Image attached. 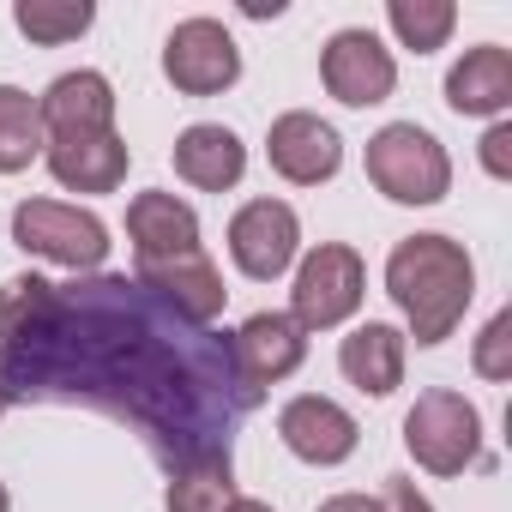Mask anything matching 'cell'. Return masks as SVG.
Masks as SVG:
<instances>
[{
  "mask_svg": "<svg viewBox=\"0 0 512 512\" xmlns=\"http://www.w3.org/2000/svg\"><path fill=\"white\" fill-rule=\"evenodd\" d=\"M0 386L13 404H79L127 422L163 470L229 458L266 398L241 386L229 332L181 320L139 278L0 284Z\"/></svg>",
  "mask_w": 512,
  "mask_h": 512,
  "instance_id": "1",
  "label": "cell"
},
{
  "mask_svg": "<svg viewBox=\"0 0 512 512\" xmlns=\"http://www.w3.org/2000/svg\"><path fill=\"white\" fill-rule=\"evenodd\" d=\"M386 296L398 302L404 314V338H416L422 350L446 344L476 296V266L464 241L452 235H404L392 253H386Z\"/></svg>",
  "mask_w": 512,
  "mask_h": 512,
  "instance_id": "2",
  "label": "cell"
},
{
  "mask_svg": "<svg viewBox=\"0 0 512 512\" xmlns=\"http://www.w3.org/2000/svg\"><path fill=\"white\" fill-rule=\"evenodd\" d=\"M362 169L368 181L392 199V205H440L446 187H452V157L446 145L416 127V121H386L368 151H362Z\"/></svg>",
  "mask_w": 512,
  "mask_h": 512,
  "instance_id": "3",
  "label": "cell"
},
{
  "mask_svg": "<svg viewBox=\"0 0 512 512\" xmlns=\"http://www.w3.org/2000/svg\"><path fill=\"white\" fill-rule=\"evenodd\" d=\"M404 452L428 476H464L482 458V410L452 386H428L404 410Z\"/></svg>",
  "mask_w": 512,
  "mask_h": 512,
  "instance_id": "4",
  "label": "cell"
},
{
  "mask_svg": "<svg viewBox=\"0 0 512 512\" xmlns=\"http://www.w3.org/2000/svg\"><path fill=\"white\" fill-rule=\"evenodd\" d=\"M13 241L49 266H67L73 278H85L109 260V223L97 211L61 205V199H25L13 211Z\"/></svg>",
  "mask_w": 512,
  "mask_h": 512,
  "instance_id": "5",
  "label": "cell"
},
{
  "mask_svg": "<svg viewBox=\"0 0 512 512\" xmlns=\"http://www.w3.org/2000/svg\"><path fill=\"white\" fill-rule=\"evenodd\" d=\"M368 296V266L362 253L344 241H320L308 260L296 266V290H290V320L302 332H332L344 326Z\"/></svg>",
  "mask_w": 512,
  "mask_h": 512,
  "instance_id": "6",
  "label": "cell"
},
{
  "mask_svg": "<svg viewBox=\"0 0 512 512\" xmlns=\"http://www.w3.org/2000/svg\"><path fill=\"white\" fill-rule=\"evenodd\" d=\"M296 253H302V217L296 205L284 199H247L235 217H229V260L241 278L253 284H272L296 266Z\"/></svg>",
  "mask_w": 512,
  "mask_h": 512,
  "instance_id": "7",
  "label": "cell"
},
{
  "mask_svg": "<svg viewBox=\"0 0 512 512\" xmlns=\"http://www.w3.org/2000/svg\"><path fill=\"white\" fill-rule=\"evenodd\" d=\"M163 79L181 97H217L241 79V49L217 19H181L163 43Z\"/></svg>",
  "mask_w": 512,
  "mask_h": 512,
  "instance_id": "8",
  "label": "cell"
},
{
  "mask_svg": "<svg viewBox=\"0 0 512 512\" xmlns=\"http://www.w3.org/2000/svg\"><path fill=\"white\" fill-rule=\"evenodd\" d=\"M320 79H326V91H332L344 109H374V103H386V97L398 91V61H392V49H386L374 31L350 25V31H332V37H326V49H320Z\"/></svg>",
  "mask_w": 512,
  "mask_h": 512,
  "instance_id": "9",
  "label": "cell"
},
{
  "mask_svg": "<svg viewBox=\"0 0 512 512\" xmlns=\"http://www.w3.org/2000/svg\"><path fill=\"white\" fill-rule=\"evenodd\" d=\"M229 350H235L241 386L266 398V386L290 380V374L308 362V332H302L290 314H278V308H260V314H247V320L229 332Z\"/></svg>",
  "mask_w": 512,
  "mask_h": 512,
  "instance_id": "10",
  "label": "cell"
},
{
  "mask_svg": "<svg viewBox=\"0 0 512 512\" xmlns=\"http://www.w3.org/2000/svg\"><path fill=\"white\" fill-rule=\"evenodd\" d=\"M266 157L290 187H320V181H332L344 169V139H338L332 121H320L308 109H290L266 133Z\"/></svg>",
  "mask_w": 512,
  "mask_h": 512,
  "instance_id": "11",
  "label": "cell"
},
{
  "mask_svg": "<svg viewBox=\"0 0 512 512\" xmlns=\"http://www.w3.org/2000/svg\"><path fill=\"white\" fill-rule=\"evenodd\" d=\"M278 434H284V446H290L302 464H320V470L344 464V458L362 446V428H356V416H350L338 398H320V392H302V398H290V404L278 410Z\"/></svg>",
  "mask_w": 512,
  "mask_h": 512,
  "instance_id": "12",
  "label": "cell"
},
{
  "mask_svg": "<svg viewBox=\"0 0 512 512\" xmlns=\"http://www.w3.org/2000/svg\"><path fill=\"white\" fill-rule=\"evenodd\" d=\"M139 284H145L157 302H169L181 320H193V326H211V320L223 314V302H229L223 272H217V260H211L205 247H199V253H181V260L139 266Z\"/></svg>",
  "mask_w": 512,
  "mask_h": 512,
  "instance_id": "13",
  "label": "cell"
},
{
  "mask_svg": "<svg viewBox=\"0 0 512 512\" xmlns=\"http://www.w3.org/2000/svg\"><path fill=\"white\" fill-rule=\"evenodd\" d=\"M43 163L67 193H115L127 181L133 151L121 133H73V139H49Z\"/></svg>",
  "mask_w": 512,
  "mask_h": 512,
  "instance_id": "14",
  "label": "cell"
},
{
  "mask_svg": "<svg viewBox=\"0 0 512 512\" xmlns=\"http://www.w3.org/2000/svg\"><path fill=\"white\" fill-rule=\"evenodd\" d=\"M127 241L139 253V266L199 253V211L187 199H175V193H133V205H127Z\"/></svg>",
  "mask_w": 512,
  "mask_h": 512,
  "instance_id": "15",
  "label": "cell"
},
{
  "mask_svg": "<svg viewBox=\"0 0 512 512\" xmlns=\"http://www.w3.org/2000/svg\"><path fill=\"white\" fill-rule=\"evenodd\" d=\"M446 109L452 115H476V121H500L512 109V55L500 43H476L452 61L446 73Z\"/></svg>",
  "mask_w": 512,
  "mask_h": 512,
  "instance_id": "16",
  "label": "cell"
},
{
  "mask_svg": "<svg viewBox=\"0 0 512 512\" xmlns=\"http://www.w3.org/2000/svg\"><path fill=\"white\" fill-rule=\"evenodd\" d=\"M37 109H43V133H49V139L115 133V85H109L103 73H91V67L61 73V79L37 97Z\"/></svg>",
  "mask_w": 512,
  "mask_h": 512,
  "instance_id": "17",
  "label": "cell"
},
{
  "mask_svg": "<svg viewBox=\"0 0 512 512\" xmlns=\"http://www.w3.org/2000/svg\"><path fill=\"white\" fill-rule=\"evenodd\" d=\"M404 356H410V338L386 320H368L338 344V368L362 398H392L404 386Z\"/></svg>",
  "mask_w": 512,
  "mask_h": 512,
  "instance_id": "18",
  "label": "cell"
},
{
  "mask_svg": "<svg viewBox=\"0 0 512 512\" xmlns=\"http://www.w3.org/2000/svg\"><path fill=\"white\" fill-rule=\"evenodd\" d=\"M175 175L199 193H229L241 175H247V145L223 127V121H193L181 139H175Z\"/></svg>",
  "mask_w": 512,
  "mask_h": 512,
  "instance_id": "19",
  "label": "cell"
},
{
  "mask_svg": "<svg viewBox=\"0 0 512 512\" xmlns=\"http://www.w3.org/2000/svg\"><path fill=\"white\" fill-rule=\"evenodd\" d=\"M49 133H43V109L31 91L0 85V175H19L43 157Z\"/></svg>",
  "mask_w": 512,
  "mask_h": 512,
  "instance_id": "20",
  "label": "cell"
},
{
  "mask_svg": "<svg viewBox=\"0 0 512 512\" xmlns=\"http://www.w3.org/2000/svg\"><path fill=\"white\" fill-rule=\"evenodd\" d=\"M229 500H235V464L229 458H205V464L169 470V488H163L169 512H229Z\"/></svg>",
  "mask_w": 512,
  "mask_h": 512,
  "instance_id": "21",
  "label": "cell"
},
{
  "mask_svg": "<svg viewBox=\"0 0 512 512\" xmlns=\"http://www.w3.org/2000/svg\"><path fill=\"white\" fill-rule=\"evenodd\" d=\"M13 25L37 49H61V43H73V37H85L97 25V7H91V0H19Z\"/></svg>",
  "mask_w": 512,
  "mask_h": 512,
  "instance_id": "22",
  "label": "cell"
},
{
  "mask_svg": "<svg viewBox=\"0 0 512 512\" xmlns=\"http://www.w3.org/2000/svg\"><path fill=\"white\" fill-rule=\"evenodd\" d=\"M386 25L410 55H434V49H446L458 7L452 0H386Z\"/></svg>",
  "mask_w": 512,
  "mask_h": 512,
  "instance_id": "23",
  "label": "cell"
},
{
  "mask_svg": "<svg viewBox=\"0 0 512 512\" xmlns=\"http://www.w3.org/2000/svg\"><path fill=\"white\" fill-rule=\"evenodd\" d=\"M470 368H476L482 380H512V308H500V314L482 326V338H476V350H470Z\"/></svg>",
  "mask_w": 512,
  "mask_h": 512,
  "instance_id": "24",
  "label": "cell"
},
{
  "mask_svg": "<svg viewBox=\"0 0 512 512\" xmlns=\"http://www.w3.org/2000/svg\"><path fill=\"white\" fill-rule=\"evenodd\" d=\"M482 169H488L494 181H512V121H494V127L482 133Z\"/></svg>",
  "mask_w": 512,
  "mask_h": 512,
  "instance_id": "25",
  "label": "cell"
},
{
  "mask_svg": "<svg viewBox=\"0 0 512 512\" xmlns=\"http://www.w3.org/2000/svg\"><path fill=\"white\" fill-rule=\"evenodd\" d=\"M380 512H434V500L410 482V476H386V494H380Z\"/></svg>",
  "mask_w": 512,
  "mask_h": 512,
  "instance_id": "26",
  "label": "cell"
},
{
  "mask_svg": "<svg viewBox=\"0 0 512 512\" xmlns=\"http://www.w3.org/2000/svg\"><path fill=\"white\" fill-rule=\"evenodd\" d=\"M314 512H380V500H368V494H332V500H320Z\"/></svg>",
  "mask_w": 512,
  "mask_h": 512,
  "instance_id": "27",
  "label": "cell"
},
{
  "mask_svg": "<svg viewBox=\"0 0 512 512\" xmlns=\"http://www.w3.org/2000/svg\"><path fill=\"white\" fill-rule=\"evenodd\" d=\"M229 512H278V506H266V500H253V494H235V500H229Z\"/></svg>",
  "mask_w": 512,
  "mask_h": 512,
  "instance_id": "28",
  "label": "cell"
},
{
  "mask_svg": "<svg viewBox=\"0 0 512 512\" xmlns=\"http://www.w3.org/2000/svg\"><path fill=\"white\" fill-rule=\"evenodd\" d=\"M0 512H13V494H7V482H0Z\"/></svg>",
  "mask_w": 512,
  "mask_h": 512,
  "instance_id": "29",
  "label": "cell"
},
{
  "mask_svg": "<svg viewBox=\"0 0 512 512\" xmlns=\"http://www.w3.org/2000/svg\"><path fill=\"white\" fill-rule=\"evenodd\" d=\"M7 410H13V398H7V386H0V416H7Z\"/></svg>",
  "mask_w": 512,
  "mask_h": 512,
  "instance_id": "30",
  "label": "cell"
}]
</instances>
